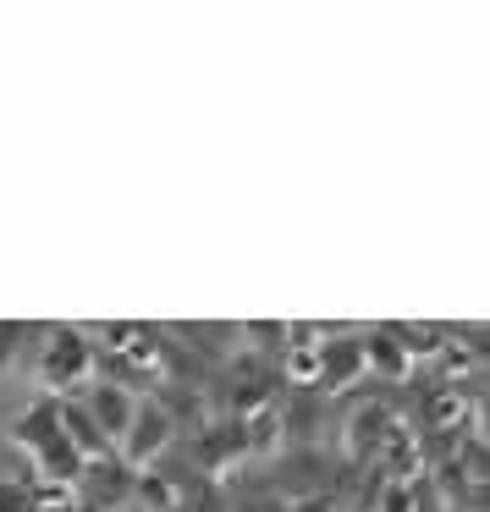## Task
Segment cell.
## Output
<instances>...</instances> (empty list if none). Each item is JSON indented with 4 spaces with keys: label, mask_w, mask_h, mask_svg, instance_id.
Returning a JSON list of instances; mask_svg holds the SVG:
<instances>
[{
    "label": "cell",
    "mask_w": 490,
    "mask_h": 512,
    "mask_svg": "<svg viewBox=\"0 0 490 512\" xmlns=\"http://www.w3.org/2000/svg\"><path fill=\"white\" fill-rule=\"evenodd\" d=\"M364 342H353V336H336V342H320V386H342L347 375H358L364 369Z\"/></svg>",
    "instance_id": "5b68a950"
},
{
    "label": "cell",
    "mask_w": 490,
    "mask_h": 512,
    "mask_svg": "<svg viewBox=\"0 0 490 512\" xmlns=\"http://www.w3.org/2000/svg\"><path fill=\"white\" fill-rule=\"evenodd\" d=\"M89 413H94V424H100L111 441H127V430H133V397H127V386H116V380H105V386H94V397H89Z\"/></svg>",
    "instance_id": "277c9868"
},
{
    "label": "cell",
    "mask_w": 490,
    "mask_h": 512,
    "mask_svg": "<svg viewBox=\"0 0 490 512\" xmlns=\"http://www.w3.org/2000/svg\"><path fill=\"white\" fill-rule=\"evenodd\" d=\"M83 369H89V342H83L78 331H56V342L39 358V375H45L50 386H78Z\"/></svg>",
    "instance_id": "3957f363"
},
{
    "label": "cell",
    "mask_w": 490,
    "mask_h": 512,
    "mask_svg": "<svg viewBox=\"0 0 490 512\" xmlns=\"http://www.w3.org/2000/svg\"><path fill=\"white\" fill-rule=\"evenodd\" d=\"M17 441L28 446V452L45 463V474L50 479H78V452H72V441H67V424H61V408L56 402H39V408H28L23 419H17Z\"/></svg>",
    "instance_id": "6da1fadb"
},
{
    "label": "cell",
    "mask_w": 490,
    "mask_h": 512,
    "mask_svg": "<svg viewBox=\"0 0 490 512\" xmlns=\"http://www.w3.org/2000/svg\"><path fill=\"white\" fill-rule=\"evenodd\" d=\"M364 353H369V364L386 369V375H402V369H408V347L397 342V331H375L364 342Z\"/></svg>",
    "instance_id": "8992f818"
},
{
    "label": "cell",
    "mask_w": 490,
    "mask_h": 512,
    "mask_svg": "<svg viewBox=\"0 0 490 512\" xmlns=\"http://www.w3.org/2000/svg\"><path fill=\"white\" fill-rule=\"evenodd\" d=\"M171 430H177V424H171V413L160 408V402H138V413H133V430H127V463H138L144 468L149 457L160 452V446L171 441Z\"/></svg>",
    "instance_id": "7a4b0ae2"
}]
</instances>
